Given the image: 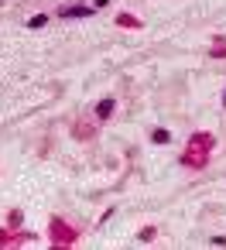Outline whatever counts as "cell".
<instances>
[{"mask_svg": "<svg viewBox=\"0 0 226 250\" xmlns=\"http://www.w3.org/2000/svg\"><path fill=\"white\" fill-rule=\"evenodd\" d=\"M113 110H117V96H106V100H100V103H96V113H93V117H96V124H106Z\"/></svg>", "mask_w": 226, "mask_h": 250, "instance_id": "1", "label": "cell"}, {"mask_svg": "<svg viewBox=\"0 0 226 250\" xmlns=\"http://www.w3.org/2000/svg\"><path fill=\"white\" fill-rule=\"evenodd\" d=\"M89 14H93L89 4H72V7H65V11H59L62 21H79V18H89Z\"/></svg>", "mask_w": 226, "mask_h": 250, "instance_id": "2", "label": "cell"}, {"mask_svg": "<svg viewBox=\"0 0 226 250\" xmlns=\"http://www.w3.org/2000/svg\"><path fill=\"white\" fill-rule=\"evenodd\" d=\"M151 141H154V144H168V141H171V134H168V130H154V134H151Z\"/></svg>", "mask_w": 226, "mask_h": 250, "instance_id": "3", "label": "cell"}, {"mask_svg": "<svg viewBox=\"0 0 226 250\" xmlns=\"http://www.w3.org/2000/svg\"><path fill=\"white\" fill-rule=\"evenodd\" d=\"M223 106H226V96H223Z\"/></svg>", "mask_w": 226, "mask_h": 250, "instance_id": "4", "label": "cell"}, {"mask_svg": "<svg viewBox=\"0 0 226 250\" xmlns=\"http://www.w3.org/2000/svg\"><path fill=\"white\" fill-rule=\"evenodd\" d=\"M0 4H4V0H0Z\"/></svg>", "mask_w": 226, "mask_h": 250, "instance_id": "5", "label": "cell"}]
</instances>
